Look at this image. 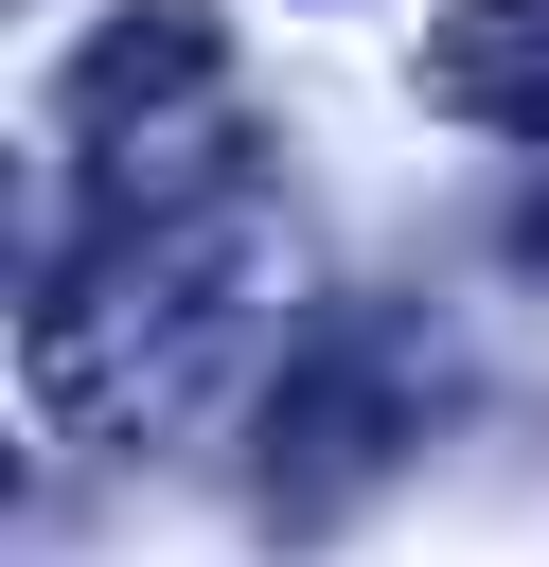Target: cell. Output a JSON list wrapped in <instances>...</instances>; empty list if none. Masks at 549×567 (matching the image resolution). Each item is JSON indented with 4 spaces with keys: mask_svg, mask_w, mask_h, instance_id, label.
Segmentation results:
<instances>
[{
    "mask_svg": "<svg viewBox=\"0 0 549 567\" xmlns=\"http://www.w3.org/2000/svg\"><path fill=\"white\" fill-rule=\"evenodd\" d=\"M514 266H531V284H549V177H531V195H514Z\"/></svg>",
    "mask_w": 549,
    "mask_h": 567,
    "instance_id": "5",
    "label": "cell"
},
{
    "mask_svg": "<svg viewBox=\"0 0 549 567\" xmlns=\"http://www.w3.org/2000/svg\"><path fill=\"white\" fill-rule=\"evenodd\" d=\"M425 106H443V124H496V142H549V0H460V18H425Z\"/></svg>",
    "mask_w": 549,
    "mask_h": 567,
    "instance_id": "4",
    "label": "cell"
},
{
    "mask_svg": "<svg viewBox=\"0 0 549 567\" xmlns=\"http://www.w3.org/2000/svg\"><path fill=\"white\" fill-rule=\"evenodd\" d=\"M301 301H319V248L266 177L195 213H106L18 284V390L53 443H177L213 408H266V372L301 354Z\"/></svg>",
    "mask_w": 549,
    "mask_h": 567,
    "instance_id": "1",
    "label": "cell"
},
{
    "mask_svg": "<svg viewBox=\"0 0 549 567\" xmlns=\"http://www.w3.org/2000/svg\"><path fill=\"white\" fill-rule=\"evenodd\" d=\"M443 390H460L443 319H407V301H319L301 354H283L266 408H248V514H266V532H336L354 496H390V478L443 443Z\"/></svg>",
    "mask_w": 549,
    "mask_h": 567,
    "instance_id": "2",
    "label": "cell"
},
{
    "mask_svg": "<svg viewBox=\"0 0 549 567\" xmlns=\"http://www.w3.org/2000/svg\"><path fill=\"white\" fill-rule=\"evenodd\" d=\"M230 71V35H213V0H124L71 71H53V142L71 159H106V142H159V124H195V106H230L213 89Z\"/></svg>",
    "mask_w": 549,
    "mask_h": 567,
    "instance_id": "3",
    "label": "cell"
}]
</instances>
